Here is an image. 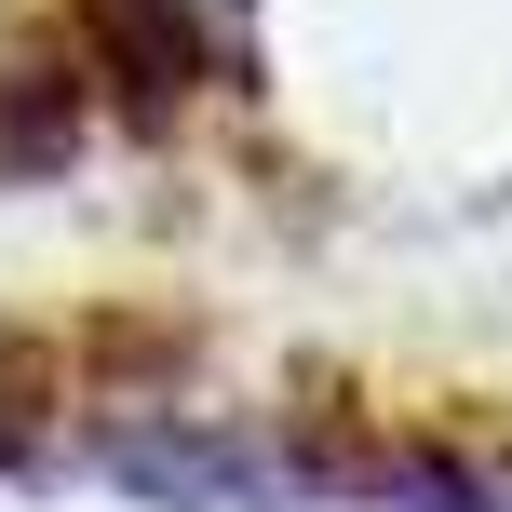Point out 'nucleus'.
<instances>
[{"mask_svg": "<svg viewBox=\"0 0 512 512\" xmlns=\"http://www.w3.org/2000/svg\"><path fill=\"white\" fill-rule=\"evenodd\" d=\"M203 14H216V27H230V14H243V0H203Z\"/></svg>", "mask_w": 512, "mask_h": 512, "instance_id": "7ed1b4c3", "label": "nucleus"}, {"mask_svg": "<svg viewBox=\"0 0 512 512\" xmlns=\"http://www.w3.org/2000/svg\"><path fill=\"white\" fill-rule=\"evenodd\" d=\"M54 27L81 41L108 122H135V135H162V122L216 81V14H203V0H68Z\"/></svg>", "mask_w": 512, "mask_h": 512, "instance_id": "f257e3e1", "label": "nucleus"}, {"mask_svg": "<svg viewBox=\"0 0 512 512\" xmlns=\"http://www.w3.org/2000/svg\"><path fill=\"white\" fill-rule=\"evenodd\" d=\"M95 122H108V95H95V68H81V41L68 27H27V41L0 54V176L14 189L68 176V162L95 149Z\"/></svg>", "mask_w": 512, "mask_h": 512, "instance_id": "f03ea898", "label": "nucleus"}]
</instances>
